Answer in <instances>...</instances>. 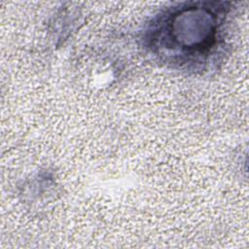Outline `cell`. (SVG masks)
Listing matches in <instances>:
<instances>
[{
  "label": "cell",
  "instance_id": "1",
  "mask_svg": "<svg viewBox=\"0 0 249 249\" xmlns=\"http://www.w3.org/2000/svg\"><path fill=\"white\" fill-rule=\"evenodd\" d=\"M225 10L217 3H186L158 16L148 31L149 47L171 62H196L217 44Z\"/></svg>",
  "mask_w": 249,
  "mask_h": 249
}]
</instances>
